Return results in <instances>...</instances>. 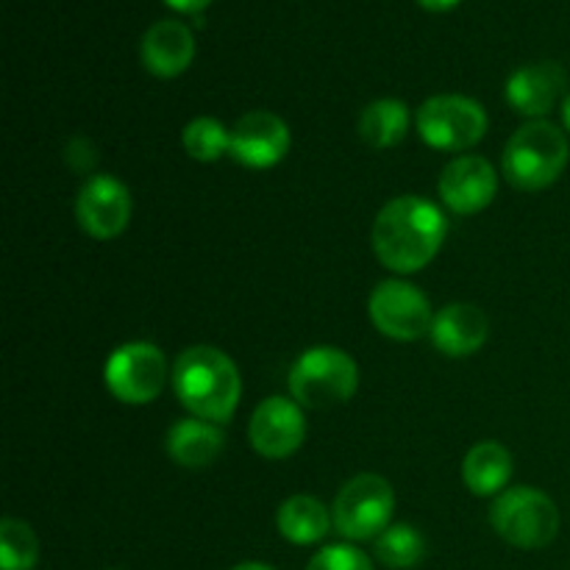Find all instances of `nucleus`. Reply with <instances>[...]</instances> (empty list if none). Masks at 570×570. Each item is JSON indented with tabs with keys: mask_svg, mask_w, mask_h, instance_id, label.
<instances>
[{
	"mask_svg": "<svg viewBox=\"0 0 570 570\" xmlns=\"http://www.w3.org/2000/svg\"><path fill=\"white\" fill-rule=\"evenodd\" d=\"M165 3L170 6V9L181 11V14H198V11H204L212 0H165Z\"/></svg>",
	"mask_w": 570,
	"mask_h": 570,
	"instance_id": "26",
	"label": "nucleus"
},
{
	"mask_svg": "<svg viewBox=\"0 0 570 570\" xmlns=\"http://www.w3.org/2000/svg\"><path fill=\"white\" fill-rule=\"evenodd\" d=\"M462 479L473 495L501 493L512 479V454L493 440L476 443L462 462Z\"/></svg>",
	"mask_w": 570,
	"mask_h": 570,
	"instance_id": "18",
	"label": "nucleus"
},
{
	"mask_svg": "<svg viewBox=\"0 0 570 570\" xmlns=\"http://www.w3.org/2000/svg\"><path fill=\"white\" fill-rule=\"evenodd\" d=\"M234 570H273V568L259 566V562H245V566H237Z\"/></svg>",
	"mask_w": 570,
	"mask_h": 570,
	"instance_id": "29",
	"label": "nucleus"
},
{
	"mask_svg": "<svg viewBox=\"0 0 570 570\" xmlns=\"http://www.w3.org/2000/svg\"><path fill=\"white\" fill-rule=\"evenodd\" d=\"M142 65L156 78H176L193 65L195 37L184 22L159 20L142 37Z\"/></svg>",
	"mask_w": 570,
	"mask_h": 570,
	"instance_id": "15",
	"label": "nucleus"
},
{
	"mask_svg": "<svg viewBox=\"0 0 570 570\" xmlns=\"http://www.w3.org/2000/svg\"><path fill=\"white\" fill-rule=\"evenodd\" d=\"M395 510V493L387 479L362 473L345 482L334 499V529L345 540H373L387 529Z\"/></svg>",
	"mask_w": 570,
	"mask_h": 570,
	"instance_id": "6",
	"label": "nucleus"
},
{
	"mask_svg": "<svg viewBox=\"0 0 570 570\" xmlns=\"http://www.w3.org/2000/svg\"><path fill=\"white\" fill-rule=\"evenodd\" d=\"M39 560V543L31 527L14 518L0 523V568L3 570H31Z\"/></svg>",
	"mask_w": 570,
	"mask_h": 570,
	"instance_id": "23",
	"label": "nucleus"
},
{
	"mask_svg": "<svg viewBox=\"0 0 570 570\" xmlns=\"http://www.w3.org/2000/svg\"><path fill=\"white\" fill-rule=\"evenodd\" d=\"M568 76L554 61H538L515 70L507 81V104L523 117H543L566 92Z\"/></svg>",
	"mask_w": 570,
	"mask_h": 570,
	"instance_id": "14",
	"label": "nucleus"
},
{
	"mask_svg": "<svg viewBox=\"0 0 570 570\" xmlns=\"http://www.w3.org/2000/svg\"><path fill=\"white\" fill-rule=\"evenodd\" d=\"M223 445H226V438H223L220 426L200 421V417L178 421L167 432V454L176 465L189 468V471L209 468L223 454Z\"/></svg>",
	"mask_w": 570,
	"mask_h": 570,
	"instance_id": "17",
	"label": "nucleus"
},
{
	"mask_svg": "<svg viewBox=\"0 0 570 570\" xmlns=\"http://www.w3.org/2000/svg\"><path fill=\"white\" fill-rule=\"evenodd\" d=\"M184 150L195 161H217L232 154V131L215 117H195L181 134Z\"/></svg>",
	"mask_w": 570,
	"mask_h": 570,
	"instance_id": "22",
	"label": "nucleus"
},
{
	"mask_svg": "<svg viewBox=\"0 0 570 570\" xmlns=\"http://www.w3.org/2000/svg\"><path fill=\"white\" fill-rule=\"evenodd\" d=\"M173 387L195 417L209 423L232 421L243 393L237 365L212 345H193L178 356Z\"/></svg>",
	"mask_w": 570,
	"mask_h": 570,
	"instance_id": "2",
	"label": "nucleus"
},
{
	"mask_svg": "<svg viewBox=\"0 0 570 570\" xmlns=\"http://www.w3.org/2000/svg\"><path fill=\"white\" fill-rule=\"evenodd\" d=\"M490 321L479 306L451 304L434 315L432 343L445 356H471L488 343Z\"/></svg>",
	"mask_w": 570,
	"mask_h": 570,
	"instance_id": "16",
	"label": "nucleus"
},
{
	"mask_svg": "<svg viewBox=\"0 0 570 570\" xmlns=\"http://www.w3.org/2000/svg\"><path fill=\"white\" fill-rule=\"evenodd\" d=\"M562 120H566V126L570 131V92L566 95V100H562Z\"/></svg>",
	"mask_w": 570,
	"mask_h": 570,
	"instance_id": "28",
	"label": "nucleus"
},
{
	"mask_svg": "<svg viewBox=\"0 0 570 570\" xmlns=\"http://www.w3.org/2000/svg\"><path fill=\"white\" fill-rule=\"evenodd\" d=\"M78 145H81V148H83V150H89V142H87V139H83V137L72 139V142H70V145H67V148H70V150H67V161H70V165H72V167H76V170H81V161H76V154H72V150H76V148H78ZM78 156H83V159H87V161H89V167H92V165H95V161H98V156H95V150H92V154H78Z\"/></svg>",
	"mask_w": 570,
	"mask_h": 570,
	"instance_id": "25",
	"label": "nucleus"
},
{
	"mask_svg": "<svg viewBox=\"0 0 570 570\" xmlns=\"http://www.w3.org/2000/svg\"><path fill=\"white\" fill-rule=\"evenodd\" d=\"M445 232L449 226L438 206L417 195H404L379 212L371 239L387 271L415 273L438 256Z\"/></svg>",
	"mask_w": 570,
	"mask_h": 570,
	"instance_id": "1",
	"label": "nucleus"
},
{
	"mask_svg": "<svg viewBox=\"0 0 570 570\" xmlns=\"http://www.w3.org/2000/svg\"><path fill=\"white\" fill-rule=\"evenodd\" d=\"M406 128H410V111L404 100L395 98L373 100L360 117V137L376 150L395 148L406 137Z\"/></svg>",
	"mask_w": 570,
	"mask_h": 570,
	"instance_id": "20",
	"label": "nucleus"
},
{
	"mask_svg": "<svg viewBox=\"0 0 570 570\" xmlns=\"http://www.w3.org/2000/svg\"><path fill=\"white\" fill-rule=\"evenodd\" d=\"M367 312H371L373 326L384 337L399 340V343H412V340H421L426 334H432V304L410 282L390 278V282L379 284L371 293Z\"/></svg>",
	"mask_w": 570,
	"mask_h": 570,
	"instance_id": "8",
	"label": "nucleus"
},
{
	"mask_svg": "<svg viewBox=\"0 0 570 570\" xmlns=\"http://www.w3.org/2000/svg\"><path fill=\"white\" fill-rule=\"evenodd\" d=\"M360 387V367L345 351L317 345L304 351L289 371V393L301 406L332 410L354 399Z\"/></svg>",
	"mask_w": 570,
	"mask_h": 570,
	"instance_id": "4",
	"label": "nucleus"
},
{
	"mask_svg": "<svg viewBox=\"0 0 570 570\" xmlns=\"http://www.w3.org/2000/svg\"><path fill=\"white\" fill-rule=\"evenodd\" d=\"M499 178L493 165L482 156H460L440 173L438 193L443 204L456 215H476L493 204Z\"/></svg>",
	"mask_w": 570,
	"mask_h": 570,
	"instance_id": "13",
	"label": "nucleus"
},
{
	"mask_svg": "<svg viewBox=\"0 0 570 570\" xmlns=\"http://www.w3.org/2000/svg\"><path fill=\"white\" fill-rule=\"evenodd\" d=\"M462 0H417V6H423V9L429 11H451L454 6H460Z\"/></svg>",
	"mask_w": 570,
	"mask_h": 570,
	"instance_id": "27",
	"label": "nucleus"
},
{
	"mask_svg": "<svg viewBox=\"0 0 570 570\" xmlns=\"http://www.w3.org/2000/svg\"><path fill=\"white\" fill-rule=\"evenodd\" d=\"M289 150V128L273 111H248L232 128V156L245 167L265 170L278 165Z\"/></svg>",
	"mask_w": 570,
	"mask_h": 570,
	"instance_id": "12",
	"label": "nucleus"
},
{
	"mask_svg": "<svg viewBox=\"0 0 570 570\" xmlns=\"http://www.w3.org/2000/svg\"><path fill=\"white\" fill-rule=\"evenodd\" d=\"M248 434L256 454L267 460H287L306 438V421L298 401L282 399V395L262 401L250 415Z\"/></svg>",
	"mask_w": 570,
	"mask_h": 570,
	"instance_id": "11",
	"label": "nucleus"
},
{
	"mask_svg": "<svg viewBox=\"0 0 570 570\" xmlns=\"http://www.w3.org/2000/svg\"><path fill=\"white\" fill-rule=\"evenodd\" d=\"M568 139L554 122L532 120L518 128L504 148V176L512 187L538 193L551 187L568 165Z\"/></svg>",
	"mask_w": 570,
	"mask_h": 570,
	"instance_id": "3",
	"label": "nucleus"
},
{
	"mask_svg": "<svg viewBox=\"0 0 570 570\" xmlns=\"http://www.w3.org/2000/svg\"><path fill=\"white\" fill-rule=\"evenodd\" d=\"M306 570H373V566L354 546H328L312 557Z\"/></svg>",
	"mask_w": 570,
	"mask_h": 570,
	"instance_id": "24",
	"label": "nucleus"
},
{
	"mask_svg": "<svg viewBox=\"0 0 570 570\" xmlns=\"http://www.w3.org/2000/svg\"><path fill=\"white\" fill-rule=\"evenodd\" d=\"M165 354L150 343H126L104 367L106 390L122 404H150L165 387Z\"/></svg>",
	"mask_w": 570,
	"mask_h": 570,
	"instance_id": "9",
	"label": "nucleus"
},
{
	"mask_svg": "<svg viewBox=\"0 0 570 570\" xmlns=\"http://www.w3.org/2000/svg\"><path fill=\"white\" fill-rule=\"evenodd\" d=\"M417 131L438 150H468L488 131V115L465 95H434L417 109Z\"/></svg>",
	"mask_w": 570,
	"mask_h": 570,
	"instance_id": "7",
	"label": "nucleus"
},
{
	"mask_svg": "<svg viewBox=\"0 0 570 570\" xmlns=\"http://www.w3.org/2000/svg\"><path fill=\"white\" fill-rule=\"evenodd\" d=\"M493 529L515 549H546L560 534V510L534 488H512L490 510Z\"/></svg>",
	"mask_w": 570,
	"mask_h": 570,
	"instance_id": "5",
	"label": "nucleus"
},
{
	"mask_svg": "<svg viewBox=\"0 0 570 570\" xmlns=\"http://www.w3.org/2000/svg\"><path fill=\"white\" fill-rule=\"evenodd\" d=\"M426 554V540L410 523H395V527H387L376 538V557L382 566L401 570L412 568L423 560Z\"/></svg>",
	"mask_w": 570,
	"mask_h": 570,
	"instance_id": "21",
	"label": "nucleus"
},
{
	"mask_svg": "<svg viewBox=\"0 0 570 570\" xmlns=\"http://www.w3.org/2000/svg\"><path fill=\"white\" fill-rule=\"evenodd\" d=\"M278 532L295 546H312L323 540L332 529V512L312 495H293L278 510Z\"/></svg>",
	"mask_w": 570,
	"mask_h": 570,
	"instance_id": "19",
	"label": "nucleus"
},
{
	"mask_svg": "<svg viewBox=\"0 0 570 570\" xmlns=\"http://www.w3.org/2000/svg\"><path fill=\"white\" fill-rule=\"evenodd\" d=\"M78 226L95 239H115L131 220V193L115 176H95L76 200Z\"/></svg>",
	"mask_w": 570,
	"mask_h": 570,
	"instance_id": "10",
	"label": "nucleus"
}]
</instances>
